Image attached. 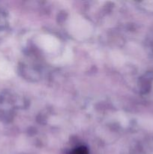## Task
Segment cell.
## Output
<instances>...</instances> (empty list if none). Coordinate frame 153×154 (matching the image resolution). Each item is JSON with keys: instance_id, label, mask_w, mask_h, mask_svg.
<instances>
[{"instance_id": "6da1fadb", "label": "cell", "mask_w": 153, "mask_h": 154, "mask_svg": "<svg viewBox=\"0 0 153 154\" xmlns=\"http://www.w3.org/2000/svg\"><path fill=\"white\" fill-rule=\"evenodd\" d=\"M69 154H88V151L85 147H79L72 150Z\"/></svg>"}]
</instances>
